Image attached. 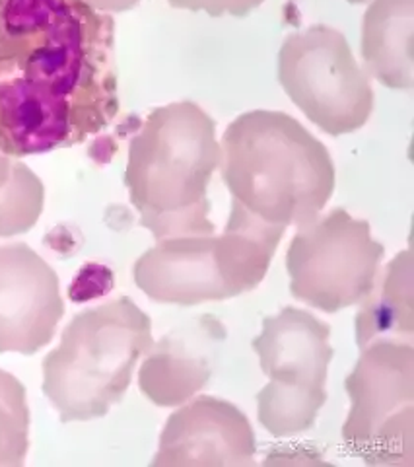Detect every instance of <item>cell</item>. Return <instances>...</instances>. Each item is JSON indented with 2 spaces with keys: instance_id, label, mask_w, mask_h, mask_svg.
Here are the masks:
<instances>
[{
  "instance_id": "7",
  "label": "cell",
  "mask_w": 414,
  "mask_h": 467,
  "mask_svg": "<svg viewBox=\"0 0 414 467\" xmlns=\"http://www.w3.org/2000/svg\"><path fill=\"white\" fill-rule=\"evenodd\" d=\"M345 379L350 411L343 438L367 465H414V347L376 339Z\"/></svg>"
},
{
  "instance_id": "16",
  "label": "cell",
  "mask_w": 414,
  "mask_h": 467,
  "mask_svg": "<svg viewBox=\"0 0 414 467\" xmlns=\"http://www.w3.org/2000/svg\"><path fill=\"white\" fill-rule=\"evenodd\" d=\"M29 448V407L26 388L0 368V467H22Z\"/></svg>"
},
{
  "instance_id": "1",
  "label": "cell",
  "mask_w": 414,
  "mask_h": 467,
  "mask_svg": "<svg viewBox=\"0 0 414 467\" xmlns=\"http://www.w3.org/2000/svg\"><path fill=\"white\" fill-rule=\"evenodd\" d=\"M115 20L82 0H0V152L70 149L119 115Z\"/></svg>"
},
{
  "instance_id": "11",
  "label": "cell",
  "mask_w": 414,
  "mask_h": 467,
  "mask_svg": "<svg viewBox=\"0 0 414 467\" xmlns=\"http://www.w3.org/2000/svg\"><path fill=\"white\" fill-rule=\"evenodd\" d=\"M257 441L249 419L226 400L199 396L170 415L152 467L255 465Z\"/></svg>"
},
{
  "instance_id": "5",
  "label": "cell",
  "mask_w": 414,
  "mask_h": 467,
  "mask_svg": "<svg viewBox=\"0 0 414 467\" xmlns=\"http://www.w3.org/2000/svg\"><path fill=\"white\" fill-rule=\"evenodd\" d=\"M285 232L232 201L220 236L189 234L158 240L132 265V279L148 298L161 304L197 306L235 298L261 285Z\"/></svg>"
},
{
  "instance_id": "6",
  "label": "cell",
  "mask_w": 414,
  "mask_h": 467,
  "mask_svg": "<svg viewBox=\"0 0 414 467\" xmlns=\"http://www.w3.org/2000/svg\"><path fill=\"white\" fill-rule=\"evenodd\" d=\"M331 327L305 310L286 306L263 319L254 339L269 384L257 393V419L273 436H294L312 429L327 401V368L335 357Z\"/></svg>"
},
{
  "instance_id": "4",
  "label": "cell",
  "mask_w": 414,
  "mask_h": 467,
  "mask_svg": "<svg viewBox=\"0 0 414 467\" xmlns=\"http://www.w3.org/2000/svg\"><path fill=\"white\" fill-rule=\"evenodd\" d=\"M152 343V319L129 296L80 312L43 360V393L63 422L106 417Z\"/></svg>"
},
{
  "instance_id": "15",
  "label": "cell",
  "mask_w": 414,
  "mask_h": 467,
  "mask_svg": "<svg viewBox=\"0 0 414 467\" xmlns=\"http://www.w3.org/2000/svg\"><path fill=\"white\" fill-rule=\"evenodd\" d=\"M46 204V187L20 158L0 152V238L32 230Z\"/></svg>"
},
{
  "instance_id": "8",
  "label": "cell",
  "mask_w": 414,
  "mask_h": 467,
  "mask_svg": "<svg viewBox=\"0 0 414 467\" xmlns=\"http://www.w3.org/2000/svg\"><path fill=\"white\" fill-rule=\"evenodd\" d=\"M278 80L307 119L331 137L354 133L372 115V77L335 27L316 24L290 34L278 53Z\"/></svg>"
},
{
  "instance_id": "10",
  "label": "cell",
  "mask_w": 414,
  "mask_h": 467,
  "mask_svg": "<svg viewBox=\"0 0 414 467\" xmlns=\"http://www.w3.org/2000/svg\"><path fill=\"white\" fill-rule=\"evenodd\" d=\"M65 316L58 276L27 244L0 245V353L36 355Z\"/></svg>"
},
{
  "instance_id": "17",
  "label": "cell",
  "mask_w": 414,
  "mask_h": 467,
  "mask_svg": "<svg viewBox=\"0 0 414 467\" xmlns=\"http://www.w3.org/2000/svg\"><path fill=\"white\" fill-rule=\"evenodd\" d=\"M173 8L191 10V12H206L212 18L220 16H235L243 18L251 10L259 8L264 0H166Z\"/></svg>"
},
{
  "instance_id": "2",
  "label": "cell",
  "mask_w": 414,
  "mask_h": 467,
  "mask_svg": "<svg viewBox=\"0 0 414 467\" xmlns=\"http://www.w3.org/2000/svg\"><path fill=\"white\" fill-rule=\"evenodd\" d=\"M220 171L232 201L273 226L316 218L335 192V164L321 140L283 111L255 109L222 137Z\"/></svg>"
},
{
  "instance_id": "14",
  "label": "cell",
  "mask_w": 414,
  "mask_h": 467,
  "mask_svg": "<svg viewBox=\"0 0 414 467\" xmlns=\"http://www.w3.org/2000/svg\"><path fill=\"white\" fill-rule=\"evenodd\" d=\"M376 281L372 292L362 300L357 316V343L364 348L376 339L412 341V259L410 252L398 254Z\"/></svg>"
},
{
  "instance_id": "18",
  "label": "cell",
  "mask_w": 414,
  "mask_h": 467,
  "mask_svg": "<svg viewBox=\"0 0 414 467\" xmlns=\"http://www.w3.org/2000/svg\"><path fill=\"white\" fill-rule=\"evenodd\" d=\"M82 3L99 12L117 14V12H127L130 8H135L140 0H82Z\"/></svg>"
},
{
  "instance_id": "3",
  "label": "cell",
  "mask_w": 414,
  "mask_h": 467,
  "mask_svg": "<svg viewBox=\"0 0 414 467\" xmlns=\"http://www.w3.org/2000/svg\"><path fill=\"white\" fill-rule=\"evenodd\" d=\"M212 117L193 101L156 108L130 139L125 185L154 240L214 234L206 197L220 166Z\"/></svg>"
},
{
  "instance_id": "19",
  "label": "cell",
  "mask_w": 414,
  "mask_h": 467,
  "mask_svg": "<svg viewBox=\"0 0 414 467\" xmlns=\"http://www.w3.org/2000/svg\"><path fill=\"white\" fill-rule=\"evenodd\" d=\"M348 5H362V3H366V0H347Z\"/></svg>"
},
{
  "instance_id": "13",
  "label": "cell",
  "mask_w": 414,
  "mask_h": 467,
  "mask_svg": "<svg viewBox=\"0 0 414 467\" xmlns=\"http://www.w3.org/2000/svg\"><path fill=\"white\" fill-rule=\"evenodd\" d=\"M414 0H374L362 22L366 72L391 90L414 86Z\"/></svg>"
},
{
  "instance_id": "12",
  "label": "cell",
  "mask_w": 414,
  "mask_h": 467,
  "mask_svg": "<svg viewBox=\"0 0 414 467\" xmlns=\"http://www.w3.org/2000/svg\"><path fill=\"white\" fill-rule=\"evenodd\" d=\"M228 333L214 316L187 321L152 343L139 372L144 396L158 407H180L211 382Z\"/></svg>"
},
{
  "instance_id": "9",
  "label": "cell",
  "mask_w": 414,
  "mask_h": 467,
  "mask_svg": "<svg viewBox=\"0 0 414 467\" xmlns=\"http://www.w3.org/2000/svg\"><path fill=\"white\" fill-rule=\"evenodd\" d=\"M286 252L290 292L316 310L335 314L372 292L386 247L372 238L366 221L345 209L295 226Z\"/></svg>"
}]
</instances>
